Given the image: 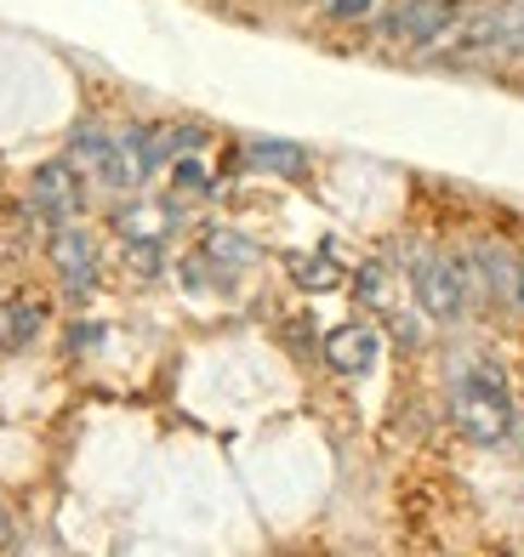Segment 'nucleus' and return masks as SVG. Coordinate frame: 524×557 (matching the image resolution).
Wrapping results in <instances>:
<instances>
[{
  "label": "nucleus",
  "mask_w": 524,
  "mask_h": 557,
  "mask_svg": "<svg viewBox=\"0 0 524 557\" xmlns=\"http://www.w3.org/2000/svg\"><path fill=\"white\" fill-rule=\"evenodd\" d=\"M326 12H331L337 23H348V17H365L370 0H326Z\"/></svg>",
  "instance_id": "nucleus-16"
},
{
  "label": "nucleus",
  "mask_w": 524,
  "mask_h": 557,
  "mask_svg": "<svg viewBox=\"0 0 524 557\" xmlns=\"http://www.w3.org/2000/svg\"><path fill=\"white\" fill-rule=\"evenodd\" d=\"M240 160L252 171H273V176H303L308 171V154L296 143H268V137H252L240 148Z\"/></svg>",
  "instance_id": "nucleus-10"
},
{
  "label": "nucleus",
  "mask_w": 524,
  "mask_h": 557,
  "mask_svg": "<svg viewBox=\"0 0 524 557\" xmlns=\"http://www.w3.org/2000/svg\"><path fill=\"white\" fill-rule=\"evenodd\" d=\"M479 273H485L490 296H502V301H513V308H524V257H519V250L479 245Z\"/></svg>",
  "instance_id": "nucleus-8"
},
{
  "label": "nucleus",
  "mask_w": 524,
  "mask_h": 557,
  "mask_svg": "<svg viewBox=\"0 0 524 557\" xmlns=\"http://www.w3.org/2000/svg\"><path fill=\"white\" fill-rule=\"evenodd\" d=\"M456 0H399L388 12V35L411 40V46H434L456 29Z\"/></svg>",
  "instance_id": "nucleus-5"
},
{
  "label": "nucleus",
  "mask_w": 524,
  "mask_h": 557,
  "mask_svg": "<svg viewBox=\"0 0 524 557\" xmlns=\"http://www.w3.org/2000/svg\"><path fill=\"white\" fill-rule=\"evenodd\" d=\"M69 160H74V165H92V176H97V183H109V188H132V183H137V165H132V154H126V143L109 137V132H92V125H81V132H74Z\"/></svg>",
  "instance_id": "nucleus-3"
},
{
  "label": "nucleus",
  "mask_w": 524,
  "mask_h": 557,
  "mask_svg": "<svg viewBox=\"0 0 524 557\" xmlns=\"http://www.w3.org/2000/svg\"><path fill=\"white\" fill-rule=\"evenodd\" d=\"M411 285H416V301H422L428 319H462V308H467V268L456 257H416Z\"/></svg>",
  "instance_id": "nucleus-2"
},
{
  "label": "nucleus",
  "mask_w": 524,
  "mask_h": 557,
  "mask_svg": "<svg viewBox=\"0 0 524 557\" xmlns=\"http://www.w3.org/2000/svg\"><path fill=\"white\" fill-rule=\"evenodd\" d=\"M291 278L303 290H337L342 285V262L337 257H291Z\"/></svg>",
  "instance_id": "nucleus-13"
},
{
  "label": "nucleus",
  "mask_w": 524,
  "mask_h": 557,
  "mask_svg": "<svg viewBox=\"0 0 524 557\" xmlns=\"http://www.w3.org/2000/svg\"><path fill=\"white\" fill-rule=\"evenodd\" d=\"M178 188H206V165H199V160H178Z\"/></svg>",
  "instance_id": "nucleus-17"
},
{
  "label": "nucleus",
  "mask_w": 524,
  "mask_h": 557,
  "mask_svg": "<svg viewBox=\"0 0 524 557\" xmlns=\"http://www.w3.org/2000/svg\"><path fill=\"white\" fill-rule=\"evenodd\" d=\"M29 199H35V211H40V216H52V222L81 216V206H86L81 165H74V160H46V165L29 176Z\"/></svg>",
  "instance_id": "nucleus-4"
},
{
  "label": "nucleus",
  "mask_w": 524,
  "mask_h": 557,
  "mask_svg": "<svg viewBox=\"0 0 524 557\" xmlns=\"http://www.w3.org/2000/svg\"><path fill=\"white\" fill-rule=\"evenodd\" d=\"M171 222H178V216H171L166 206H148V199H143V206H120L114 211V227H120V234H126L132 245H160L166 234H171Z\"/></svg>",
  "instance_id": "nucleus-11"
},
{
  "label": "nucleus",
  "mask_w": 524,
  "mask_h": 557,
  "mask_svg": "<svg viewBox=\"0 0 524 557\" xmlns=\"http://www.w3.org/2000/svg\"><path fill=\"white\" fill-rule=\"evenodd\" d=\"M199 257H206V268H222V273H240L245 262L257 257V245L245 239V234H229V227H211V234H206V250H199Z\"/></svg>",
  "instance_id": "nucleus-12"
},
{
  "label": "nucleus",
  "mask_w": 524,
  "mask_h": 557,
  "mask_svg": "<svg viewBox=\"0 0 524 557\" xmlns=\"http://www.w3.org/2000/svg\"><path fill=\"white\" fill-rule=\"evenodd\" d=\"M35 324H40L35 308H12V342H29V336H35Z\"/></svg>",
  "instance_id": "nucleus-15"
},
{
  "label": "nucleus",
  "mask_w": 524,
  "mask_h": 557,
  "mask_svg": "<svg viewBox=\"0 0 524 557\" xmlns=\"http://www.w3.org/2000/svg\"><path fill=\"white\" fill-rule=\"evenodd\" d=\"M52 262L63 268V278L74 290H86L97 278V250H92V239L81 234V227H63V234L52 239Z\"/></svg>",
  "instance_id": "nucleus-9"
},
{
  "label": "nucleus",
  "mask_w": 524,
  "mask_h": 557,
  "mask_svg": "<svg viewBox=\"0 0 524 557\" xmlns=\"http://www.w3.org/2000/svg\"><path fill=\"white\" fill-rule=\"evenodd\" d=\"M456 29L467 46H496V52H524V0L513 7H496L479 17H456Z\"/></svg>",
  "instance_id": "nucleus-6"
},
{
  "label": "nucleus",
  "mask_w": 524,
  "mask_h": 557,
  "mask_svg": "<svg viewBox=\"0 0 524 557\" xmlns=\"http://www.w3.org/2000/svg\"><path fill=\"white\" fill-rule=\"evenodd\" d=\"M354 290H360L365 308H388V268L382 262H365L360 278H354Z\"/></svg>",
  "instance_id": "nucleus-14"
},
{
  "label": "nucleus",
  "mask_w": 524,
  "mask_h": 557,
  "mask_svg": "<svg viewBox=\"0 0 524 557\" xmlns=\"http://www.w3.org/2000/svg\"><path fill=\"white\" fill-rule=\"evenodd\" d=\"M451 421L467 444H502L513 433V393L496 364H467L451 382Z\"/></svg>",
  "instance_id": "nucleus-1"
},
{
  "label": "nucleus",
  "mask_w": 524,
  "mask_h": 557,
  "mask_svg": "<svg viewBox=\"0 0 524 557\" xmlns=\"http://www.w3.org/2000/svg\"><path fill=\"white\" fill-rule=\"evenodd\" d=\"M377 352H382V336L370 331V324H337V331L326 336V359L342 375H365L370 364H377Z\"/></svg>",
  "instance_id": "nucleus-7"
}]
</instances>
